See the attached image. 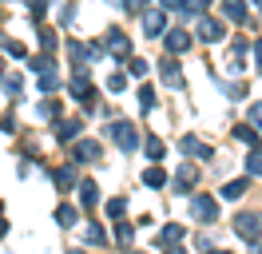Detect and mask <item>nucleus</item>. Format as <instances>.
Instances as JSON below:
<instances>
[{
	"instance_id": "nucleus-1",
	"label": "nucleus",
	"mask_w": 262,
	"mask_h": 254,
	"mask_svg": "<svg viewBox=\"0 0 262 254\" xmlns=\"http://www.w3.org/2000/svg\"><path fill=\"white\" fill-rule=\"evenodd\" d=\"M234 235L243 238L246 246H258V242H262V215H258V210L234 215Z\"/></svg>"
},
{
	"instance_id": "nucleus-2",
	"label": "nucleus",
	"mask_w": 262,
	"mask_h": 254,
	"mask_svg": "<svg viewBox=\"0 0 262 254\" xmlns=\"http://www.w3.org/2000/svg\"><path fill=\"white\" fill-rule=\"evenodd\" d=\"M112 139L119 143V151H123V155H131V151L139 147V131H135V123L119 119V123H112Z\"/></svg>"
},
{
	"instance_id": "nucleus-3",
	"label": "nucleus",
	"mask_w": 262,
	"mask_h": 254,
	"mask_svg": "<svg viewBox=\"0 0 262 254\" xmlns=\"http://www.w3.org/2000/svg\"><path fill=\"white\" fill-rule=\"evenodd\" d=\"M195 36H199V40H207V44H219V40L227 36V24H223V20H214V16H199Z\"/></svg>"
},
{
	"instance_id": "nucleus-4",
	"label": "nucleus",
	"mask_w": 262,
	"mask_h": 254,
	"mask_svg": "<svg viewBox=\"0 0 262 254\" xmlns=\"http://www.w3.org/2000/svg\"><path fill=\"white\" fill-rule=\"evenodd\" d=\"M183 238H187V230H183L179 222H171V226H163V230L155 235V246H159V250H171V254H179Z\"/></svg>"
},
{
	"instance_id": "nucleus-5",
	"label": "nucleus",
	"mask_w": 262,
	"mask_h": 254,
	"mask_svg": "<svg viewBox=\"0 0 262 254\" xmlns=\"http://www.w3.org/2000/svg\"><path fill=\"white\" fill-rule=\"evenodd\" d=\"M191 219L214 222V219H219V203H214L211 195H195V199H191Z\"/></svg>"
},
{
	"instance_id": "nucleus-6",
	"label": "nucleus",
	"mask_w": 262,
	"mask_h": 254,
	"mask_svg": "<svg viewBox=\"0 0 262 254\" xmlns=\"http://www.w3.org/2000/svg\"><path fill=\"white\" fill-rule=\"evenodd\" d=\"M103 52H112L115 60H127V56H131V40L119 28H112L107 36H103Z\"/></svg>"
},
{
	"instance_id": "nucleus-7",
	"label": "nucleus",
	"mask_w": 262,
	"mask_h": 254,
	"mask_svg": "<svg viewBox=\"0 0 262 254\" xmlns=\"http://www.w3.org/2000/svg\"><path fill=\"white\" fill-rule=\"evenodd\" d=\"M143 32H147V36H163L167 32V12H163V4H159V8H143Z\"/></svg>"
},
{
	"instance_id": "nucleus-8",
	"label": "nucleus",
	"mask_w": 262,
	"mask_h": 254,
	"mask_svg": "<svg viewBox=\"0 0 262 254\" xmlns=\"http://www.w3.org/2000/svg\"><path fill=\"white\" fill-rule=\"evenodd\" d=\"M171 183H175V190H195L199 187V167H195V163H183Z\"/></svg>"
},
{
	"instance_id": "nucleus-9",
	"label": "nucleus",
	"mask_w": 262,
	"mask_h": 254,
	"mask_svg": "<svg viewBox=\"0 0 262 254\" xmlns=\"http://www.w3.org/2000/svg\"><path fill=\"white\" fill-rule=\"evenodd\" d=\"M159 76H163V83L171 88V92H183V83H187V79H183V72H179V64H175V60H163V64H159Z\"/></svg>"
},
{
	"instance_id": "nucleus-10",
	"label": "nucleus",
	"mask_w": 262,
	"mask_h": 254,
	"mask_svg": "<svg viewBox=\"0 0 262 254\" xmlns=\"http://www.w3.org/2000/svg\"><path fill=\"white\" fill-rule=\"evenodd\" d=\"M163 44H167V52H187V48H191V32L187 28H167Z\"/></svg>"
},
{
	"instance_id": "nucleus-11",
	"label": "nucleus",
	"mask_w": 262,
	"mask_h": 254,
	"mask_svg": "<svg viewBox=\"0 0 262 254\" xmlns=\"http://www.w3.org/2000/svg\"><path fill=\"white\" fill-rule=\"evenodd\" d=\"M99 155H103V151H99L96 139H80L76 147H72V159H76V163H96Z\"/></svg>"
},
{
	"instance_id": "nucleus-12",
	"label": "nucleus",
	"mask_w": 262,
	"mask_h": 254,
	"mask_svg": "<svg viewBox=\"0 0 262 254\" xmlns=\"http://www.w3.org/2000/svg\"><path fill=\"white\" fill-rule=\"evenodd\" d=\"M96 88H92V83H88V76H83V72H76V79H72V95H76V99H80L83 108H92V99H96Z\"/></svg>"
},
{
	"instance_id": "nucleus-13",
	"label": "nucleus",
	"mask_w": 262,
	"mask_h": 254,
	"mask_svg": "<svg viewBox=\"0 0 262 254\" xmlns=\"http://www.w3.org/2000/svg\"><path fill=\"white\" fill-rule=\"evenodd\" d=\"M179 147H183V151H187L191 159H211V147H207L203 139H195V135H183Z\"/></svg>"
},
{
	"instance_id": "nucleus-14",
	"label": "nucleus",
	"mask_w": 262,
	"mask_h": 254,
	"mask_svg": "<svg viewBox=\"0 0 262 254\" xmlns=\"http://www.w3.org/2000/svg\"><path fill=\"white\" fill-rule=\"evenodd\" d=\"M246 187H250L246 179H230V183H223V187H219V199L234 203V199H243V195H246Z\"/></svg>"
},
{
	"instance_id": "nucleus-15",
	"label": "nucleus",
	"mask_w": 262,
	"mask_h": 254,
	"mask_svg": "<svg viewBox=\"0 0 262 254\" xmlns=\"http://www.w3.org/2000/svg\"><path fill=\"white\" fill-rule=\"evenodd\" d=\"M80 127H83V119H60V123H56V139H60V143L76 139V135H80Z\"/></svg>"
},
{
	"instance_id": "nucleus-16",
	"label": "nucleus",
	"mask_w": 262,
	"mask_h": 254,
	"mask_svg": "<svg viewBox=\"0 0 262 254\" xmlns=\"http://www.w3.org/2000/svg\"><path fill=\"white\" fill-rule=\"evenodd\" d=\"M52 183L60 190H72L76 187V167H56V171H52Z\"/></svg>"
},
{
	"instance_id": "nucleus-17",
	"label": "nucleus",
	"mask_w": 262,
	"mask_h": 254,
	"mask_svg": "<svg viewBox=\"0 0 262 254\" xmlns=\"http://www.w3.org/2000/svg\"><path fill=\"white\" fill-rule=\"evenodd\" d=\"M28 68H32L36 76H56V60H52L48 52H44V56H32V60H28Z\"/></svg>"
},
{
	"instance_id": "nucleus-18",
	"label": "nucleus",
	"mask_w": 262,
	"mask_h": 254,
	"mask_svg": "<svg viewBox=\"0 0 262 254\" xmlns=\"http://www.w3.org/2000/svg\"><path fill=\"white\" fill-rule=\"evenodd\" d=\"M223 16L234 20V24H243V20H246V4H243V0H223Z\"/></svg>"
},
{
	"instance_id": "nucleus-19",
	"label": "nucleus",
	"mask_w": 262,
	"mask_h": 254,
	"mask_svg": "<svg viewBox=\"0 0 262 254\" xmlns=\"http://www.w3.org/2000/svg\"><path fill=\"white\" fill-rule=\"evenodd\" d=\"M143 183H147V187H155V190H163L171 179H167L163 167H147V171H143Z\"/></svg>"
},
{
	"instance_id": "nucleus-20",
	"label": "nucleus",
	"mask_w": 262,
	"mask_h": 254,
	"mask_svg": "<svg viewBox=\"0 0 262 254\" xmlns=\"http://www.w3.org/2000/svg\"><path fill=\"white\" fill-rule=\"evenodd\" d=\"M56 222H60V226H76V222H80V210H76V206H56Z\"/></svg>"
},
{
	"instance_id": "nucleus-21",
	"label": "nucleus",
	"mask_w": 262,
	"mask_h": 254,
	"mask_svg": "<svg viewBox=\"0 0 262 254\" xmlns=\"http://www.w3.org/2000/svg\"><path fill=\"white\" fill-rule=\"evenodd\" d=\"M80 203H83V206H96V203H99V190H96V183H92V179H83V183H80Z\"/></svg>"
},
{
	"instance_id": "nucleus-22",
	"label": "nucleus",
	"mask_w": 262,
	"mask_h": 254,
	"mask_svg": "<svg viewBox=\"0 0 262 254\" xmlns=\"http://www.w3.org/2000/svg\"><path fill=\"white\" fill-rule=\"evenodd\" d=\"M83 238H88V242H92V246H107V230H103V226H99V222H92V226H88V230H83Z\"/></svg>"
},
{
	"instance_id": "nucleus-23",
	"label": "nucleus",
	"mask_w": 262,
	"mask_h": 254,
	"mask_svg": "<svg viewBox=\"0 0 262 254\" xmlns=\"http://www.w3.org/2000/svg\"><path fill=\"white\" fill-rule=\"evenodd\" d=\"M143 151H147V159H163V155H167L159 135H147V139H143Z\"/></svg>"
},
{
	"instance_id": "nucleus-24",
	"label": "nucleus",
	"mask_w": 262,
	"mask_h": 254,
	"mask_svg": "<svg viewBox=\"0 0 262 254\" xmlns=\"http://www.w3.org/2000/svg\"><path fill=\"white\" fill-rule=\"evenodd\" d=\"M246 171H250V175H262V147H254V151L246 155Z\"/></svg>"
},
{
	"instance_id": "nucleus-25",
	"label": "nucleus",
	"mask_w": 262,
	"mask_h": 254,
	"mask_svg": "<svg viewBox=\"0 0 262 254\" xmlns=\"http://www.w3.org/2000/svg\"><path fill=\"white\" fill-rule=\"evenodd\" d=\"M127 72H131L135 79H143V76H147V60H135V56H127Z\"/></svg>"
},
{
	"instance_id": "nucleus-26",
	"label": "nucleus",
	"mask_w": 262,
	"mask_h": 254,
	"mask_svg": "<svg viewBox=\"0 0 262 254\" xmlns=\"http://www.w3.org/2000/svg\"><path fill=\"white\" fill-rule=\"evenodd\" d=\"M123 88H127V76H119V72L107 76V92H112V95H123Z\"/></svg>"
},
{
	"instance_id": "nucleus-27",
	"label": "nucleus",
	"mask_w": 262,
	"mask_h": 254,
	"mask_svg": "<svg viewBox=\"0 0 262 254\" xmlns=\"http://www.w3.org/2000/svg\"><path fill=\"white\" fill-rule=\"evenodd\" d=\"M36 115H40V119H56V115H60V108H56L52 99H44V103L36 108Z\"/></svg>"
},
{
	"instance_id": "nucleus-28",
	"label": "nucleus",
	"mask_w": 262,
	"mask_h": 254,
	"mask_svg": "<svg viewBox=\"0 0 262 254\" xmlns=\"http://www.w3.org/2000/svg\"><path fill=\"white\" fill-rule=\"evenodd\" d=\"M139 108H143V111L155 108V88H139Z\"/></svg>"
},
{
	"instance_id": "nucleus-29",
	"label": "nucleus",
	"mask_w": 262,
	"mask_h": 254,
	"mask_svg": "<svg viewBox=\"0 0 262 254\" xmlns=\"http://www.w3.org/2000/svg\"><path fill=\"white\" fill-rule=\"evenodd\" d=\"M207 4H211V0H187L183 12H187V16H203V12H207Z\"/></svg>"
},
{
	"instance_id": "nucleus-30",
	"label": "nucleus",
	"mask_w": 262,
	"mask_h": 254,
	"mask_svg": "<svg viewBox=\"0 0 262 254\" xmlns=\"http://www.w3.org/2000/svg\"><path fill=\"white\" fill-rule=\"evenodd\" d=\"M115 238H119V246H131V238H135V230H131L127 222H119V230H115Z\"/></svg>"
},
{
	"instance_id": "nucleus-31",
	"label": "nucleus",
	"mask_w": 262,
	"mask_h": 254,
	"mask_svg": "<svg viewBox=\"0 0 262 254\" xmlns=\"http://www.w3.org/2000/svg\"><path fill=\"white\" fill-rule=\"evenodd\" d=\"M234 135H238V139H243V143H258V135H254V127H234Z\"/></svg>"
},
{
	"instance_id": "nucleus-32",
	"label": "nucleus",
	"mask_w": 262,
	"mask_h": 254,
	"mask_svg": "<svg viewBox=\"0 0 262 254\" xmlns=\"http://www.w3.org/2000/svg\"><path fill=\"white\" fill-rule=\"evenodd\" d=\"M40 44H44V52H52V48H56V32H52V28H40Z\"/></svg>"
},
{
	"instance_id": "nucleus-33",
	"label": "nucleus",
	"mask_w": 262,
	"mask_h": 254,
	"mask_svg": "<svg viewBox=\"0 0 262 254\" xmlns=\"http://www.w3.org/2000/svg\"><path fill=\"white\" fill-rule=\"evenodd\" d=\"M227 99H246V83H227Z\"/></svg>"
},
{
	"instance_id": "nucleus-34",
	"label": "nucleus",
	"mask_w": 262,
	"mask_h": 254,
	"mask_svg": "<svg viewBox=\"0 0 262 254\" xmlns=\"http://www.w3.org/2000/svg\"><path fill=\"white\" fill-rule=\"evenodd\" d=\"M123 210H127V203H123V199H112V203H107V215H112V219H119Z\"/></svg>"
},
{
	"instance_id": "nucleus-35",
	"label": "nucleus",
	"mask_w": 262,
	"mask_h": 254,
	"mask_svg": "<svg viewBox=\"0 0 262 254\" xmlns=\"http://www.w3.org/2000/svg\"><path fill=\"white\" fill-rule=\"evenodd\" d=\"M246 115H250V123L262 131V103H250V111H246Z\"/></svg>"
},
{
	"instance_id": "nucleus-36",
	"label": "nucleus",
	"mask_w": 262,
	"mask_h": 254,
	"mask_svg": "<svg viewBox=\"0 0 262 254\" xmlns=\"http://www.w3.org/2000/svg\"><path fill=\"white\" fill-rule=\"evenodd\" d=\"M147 4H151V0H123V8H127V12H143Z\"/></svg>"
},
{
	"instance_id": "nucleus-37",
	"label": "nucleus",
	"mask_w": 262,
	"mask_h": 254,
	"mask_svg": "<svg viewBox=\"0 0 262 254\" xmlns=\"http://www.w3.org/2000/svg\"><path fill=\"white\" fill-rule=\"evenodd\" d=\"M28 8H32V16H44L48 12V0H28Z\"/></svg>"
},
{
	"instance_id": "nucleus-38",
	"label": "nucleus",
	"mask_w": 262,
	"mask_h": 254,
	"mask_svg": "<svg viewBox=\"0 0 262 254\" xmlns=\"http://www.w3.org/2000/svg\"><path fill=\"white\" fill-rule=\"evenodd\" d=\"M4 88H8L12 95H20V76H4Z\"/></svg>"
},
{
	"instance_id": "nucleus-39",
	"label": "nucleus",
	"mask_w": 262,
	"mask_h": 254,
	"mask_svg": "<svg viewBox=\"0 0 262 254\" xmlns=\"http://www.w3.org/2000/svg\"><path fill=\"white\" fill-rule=\"evenodd\" d=\"M72 16H76V8H72V4H64V8H60V24H72Z\"/></svg>"
},
{
	"instance_id": "nucleus-40",
	"label": "nucleus",
	"mask_w": 262,
	"mask_h": 254,
	"mask_svg": "<svg viewBox=\"0 0 262 254\" xmlns=\"http://www.w3.org/2000/svg\"><path fill=\"white\" fill-rule=\"evenodd\" d=\"M163 8H171V12H183V8H187V0H163Z\"/></svg>"
},
{
	"instance_id": "nucleus-41",
	"label": "nucleus",
	"mask_w": 262,
	"mask_h": 254,
	"mask_svg": "<svg viewBox=\"0 0 262 254\" xmlns=\"http://www.w3.org/2000/svg\"><path fill=\"white\" fill-rule=\"evenodd\" d=\"M254 64H258V72H262V40L254 44Z\"/></svg>"
},
{
	"instance_id": "nucleus-42",
	"label": "nucleus",
	"mask_w": 262,
	"mask_h": 254,
	"mask_svg": "<svg viewBox=\"0 0 262 254\" xmlns=\"http://www.w3.org/2000/svg\"><path fill=\"white\" fill-rule=\"evenodd\" d=\"M4 230H8V222H4V219H0V235H4Z\"/></svg>"
},
{
	"instance_id": "nucleus-43",
	"label": "nucleus",
	"mask_w": 262,
	"mask_h": 254,
	"mask_svg": "<svg viewBox=\"0 0 262 254\" xmlns=\"http://www.w3.org/2000/svg\"><path fill=\"white\" fill-rule=\"evenodd\" d=\"M107 4H115V8H123V0H107Z\"/></svg>"
},
{
	"instance_id": "nucleus-44",
	"label": "nucleus",
	"mask_w": 262,
	"mask_h": 254,
	"mask_svg": "<svg viewBox=\"0 0 262 254\" xmlns=\"http://www.w3.org/2000/svg\"><path fill=\"white\" fill-rule=\"evenodd\" d=\"M254 4H258V12H262V0H254Z\"/></svg>"
}]
</instances>
